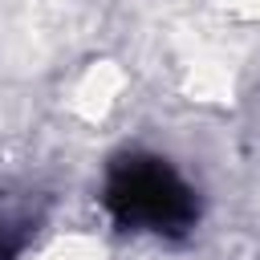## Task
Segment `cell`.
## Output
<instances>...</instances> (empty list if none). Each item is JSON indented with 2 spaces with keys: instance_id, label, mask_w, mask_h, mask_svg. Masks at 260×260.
<instances>
[{
  "instance_id": "6da1fadb",
  "label": "cell",
  "mask_w": 260,
  "mask_h": 260,
  "mask_svg": "<svg viewBox=\"0 0 260 260\" xmlns=\"http://www.w3.org/2000/svg\"><path fill=\"white\" fill-rule=\"evenodd\" d=\"M110 211L146 232H179L195 219L191 187L162 162V158H126L114 167L106 187Z\"/></svg>"
}]
</instances>
